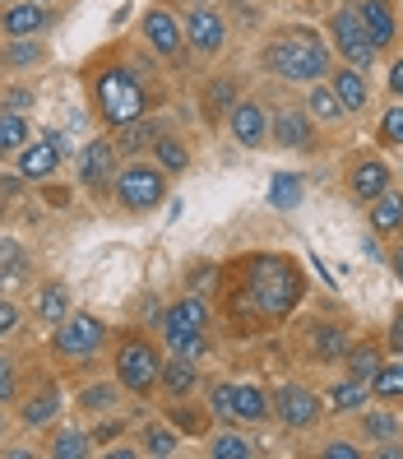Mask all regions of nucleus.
<instances>
[{"instance_id": "9", "label": "nucleus", "mask_w": 403, "mask_h": 459, "mask_svg": "<svg viewBox=\"0 0 403 459\" xmlns=\"http://www.w3.org/2000/svg\"><path fill=\"white\" fill-rule=\"evenodd\" d=\"M274 413L283 418V427H311L315 418H320V399L306 390V385H283L279 394H274Z\"/></svg>"}, {"instance_id": "20", "label": "nucleus", "mask_w": 403, "mask_h": 459, "mask_svg": "<svg viewBox=\"0 0 403 459\" xmlns=\"http://www.w3.org/2000/svg\"><path fill=\"white\" fill-rule=\"evenodd\" d=\"M232 413H236L241 422H264L269 413H274V399H269L260 385H236V394H232Z\"/></svg>"}, {"instance_id": "23", "label": "nucleus", "mask_w": 403, "mask_h": 459, "mask_svg": "<svg viewBox=\"0 0 403 459\" xmlns=\"http://www.w3.org/2000/svg\"><path fill=\"white\" fill-rule=\"evenodd\" d=\"M311 353L315 358H347V330L343 325H315L311 330Z\"/></svg>"}, {"instance_id": "28", "label": "nucleus", "mask_w": 403, "mask_h": 459, "mask_svg": "<svg viewBox=\"0 0 403 459\" xmlns=\"http://www.w3.org/2000/svg\"><path fill=\"white\" fill-rule=\"evenodd\" d=\"M306 107L320 117V121H339V117H347V107L339 102V93H334V84H320L315 79V89H311V98H306Z\"/></svg>"}, {"instance_id": "34", "label": "nucleus", "mask_w": 403, "mask_h": 459, "mask_svg": "<svg viewBox=\"0 0 403 459\" xmlns=\"http://www.w3.org/2000/svg\"><path fill=\"white\" fill-rule=\"evenodd\" d=\"M209 455H213V459H251L255 446H251V441H241V437H232V431H223V437H213V441H209Z\"/></svg>"}, {"instance_id": "17", "label": "nucleus", "mask_w": 403, "mask_h": 459, "mask_svg": "<svg viewBox=\"0 0 403 459\" xmlns=\"http://www.w3.org/2000/svg\"><path fill=\"white\" fill-rule=\"evenodd\" d=\"M347 181H353V195H357V200H371V204H375V200L390 191V168L375 163V158H366V163L353 168V177H347Z\"/></svg>"}, {"instance_id": "38", "label": "nucleus", "mask_w": 403, "mask_h": 459, "mask_svg": "<svg viewBox=\"0 0 403 459\" xmlns=\"http://www.w3.org/2000/svg\"><path fill=\"white\" fill-rule=\"evenodd\" d=\"M366 441H394L399 437V422L390 418V413H366Z\"/></svg>"}, {"instance_id": "18", "label": "nucleus", "mask_w": 403, "mask_h": 459, "mask_svg": "<svg viewBox=\"0 0 403 459\" xmlns=\"http://www.w3.org/2000/svg\"><path fill=\"white\" fill-rule=\"evenodd\" d=\"M47 29V10H42V0H23V5L5 10V33L10 38H33Z\"/></svg>"}, {"instance_id": "3", "label": "nucleus", "mask_w": 403, "mask_h": 459, "mask_svg": "<svg viewBox=\"0 0 403 459\" xmlns=\"http://www.w3.org/2000/svg\"><path fill=\"white\" fill-rule=\"evenodd\" d=\"M93 98H98V112H102L107 126L140 121L144 107H149L144 84H140V79H134L130 70H121V65H107V70L93 79Z\"/></svg>"}, {"instance_id": "31", "label": "nucleus", "mask_w": 403, "mask_h": 459, "mask_svg": "<svg viewBox=\"0 0 403 459\" xmlns=\"http://www.w3.org/2000/svg\"><path fill=\"white\" fill-rule=\"evenodd\" d=\"M38 316L51 320V325H61V320L70 316V292H65L61 283H51V288L42 292V302H38Z\"/></svg>"}, {"instance_id": "49", "label": "nucleus", "mask_w": 403, "mask_h": 459, "mask_svg": "<svg viewBox=\"0 0 403 459\" xmlns=\"http://www.w3.org/2000/svg\"><path fill=\"white\" fill-rule=\"evenodd\" d=\"M390 264H394V274L403 279V247H394V251H390Z\"/></svg>"}, {"instance_id": "27", "label": "nucleus", "mask_w": 403, "mask_h": 459, "mask_svg": "<svg viewBox=\"0 0 403 459\" xmlns=\"http://www.w3.org/2000/svg\"><path fill=\"white\" fill-rule=\"evenodd\" d=\"M153 153H158V168H163V172H185V168H191V149H185L176 134H158Z\"/></svg>"}, {"instance_id": "36", "label": "nucleus", "mask_w": 403, "mask_h": 459, "mask_svg": "<svg viewBox=\"0 0 403 459\" xmlns=\"http://www.w3.org/2000/svg\"><path fill=\"white\" fill-rule=\"evenodd\" d=\"M51 455L56 459H84L89 455V437L84 431H61V437L51 441Z\"/></svg>"}, {"instance_id": "35", "label": "nucleus", "mask_w": 403, "mask_h": 459, "mask_svg": "<svg viewBox=\"0 0 403 459\" xmlns=\"http://www.w3.org/2000/svg\"><path fill=\"white\" fill-rule=\"evenodd\" d=\"M371 390H375V399H403V362H399V367H381V371H375Z\"/></svg>"}, {"instance_id": "42", "label": "nucleus", "mask_w": 403, "mask_h": 459, "mask_svg": "<svg viewBox=\"0 0 403 459\" xmlns=\"http://www.w3.org/2000/svg\"><path fill=\"white\" fill-rule=\"evenodd\" d=\"M232 394H236V385H213L209 390V409L219 413V418H236L232 413Z\"/></svg>"}, {"instance_id": "40", "label": "nucleus", "mask_w": 403, "mask_h": 459, "mask_svg": "<svg viewBox=\"0 0 403 459\" xmlns=\"http://www.w3.org/2000/svg\"><path fill=\"white\" fill-rule=\"evenodd\" d=\"M5 61L10 65H33V61H42V47L33 38H14V47L5 51Z\"/></svg>"}, {"instance_id": "30", "label": "nucleus", "mask_w": 403, "mask_h": 459, "mask_svg": "<svg viewBox=\"0 0 403 459\" xmlns=\"http://www.w3.org/2000/svg\"><path fill=\"white\" fill-rule=\"evenodd\" d=\"M232 107H236V84L232 79H219V84L204 89V117L209 121H219L223 112H232Z\"/></svg>"}, {"instance_id": "41", "label": "nucleus", "mask_w": 403, "mask_h": 459, "mask_svg": "<svg viewBox=\"0 0 403 459\" xmlns=\"http://www.w3.org/2000/svg\"><path fill=\"white\" fill-rule=\"evenodd\" d=\"M381 144H399L403 149V107H390L381 121Z\"/></svg>"}, {"instance_id": "12", "label": "nucleus", "mask_w": 403, "mask_h": 459, "mask_svg": "<svg viewBox=\"0 0 403 459\" xmlns=\"http://www.w3.org/2000/svg\"><path fill=\"white\" fill-rule=\"evenodd\" d=\"M144 38L158 56H181V23L167 10H149L144 14Z\"/></svg>"}, {"instance_id": "37", "label": "nucleus", "mask_w": 403, "mask_h": 459, "mask_svg": "<svg viewBox=\"0 0 403 459\" xmlns=\"http://www.w3.org/2000/svg\"><path fill=\"white\" fill-rule=\"evenodd\" d=\"M112 403H116V385H89L79 394V409H89V413H107Z\"/></svg>"}, {"instance_id": "13", "label": "nucleus", "mask_w": 403, "mask_h": 459, "mask_svg": "<svg viewBox=\"0 0 403 459\" xmlns=\"http://www.w3.org/2000/svg\"><path fill=\"white\" fill-rule=\"evenodd\" d=\"M232 134H236V144H264L269 140V117H264V107L260 102H236L232 107Z\"/></svg>"}, {"instance_id": "39", "label": "nucleus", "mask_w": 403, "mask_h": 459, "mask_svg": "<svg viewBox=\"0 0 403 459\" xmlns=\"http://www.w3.org/2000/svg\"><path fill=\"white\" fill-rule=\"evenodd\" d=\"M144 450L158 455V459H167V455H176V437H172L167 427H149L144 431Z\"/></svg>"}, {"instance_id": "6", "label": "nucleus", "mask_w": 403, "mask_h": 459, "mask_svg": "<svg viewBox=\"0 0 403 459\" xmlns=\"http://www.w3.org/2000/svg\"><path fill=\"white\" fill-rule=\"evenodd\" d=\"M167 172L163 168H144V163H130L125 172H121V181H116V195H121V204L125 209H153V204H163V195H167V181H163Z\"/></svg>"}, {"instance_id": "16", "label": "nucleus", "mask_w": 403, "mask_h": 459, "mask_svg": "<svg viewBox=\"0 0 403 459\" xmlns=\"http://www.w3.org/2000/svg\"><path fill=\"white\" fill-rule=\"evenodd\" d=\"M56 163H61V140L51 134V140H42V144H33V149H23V153H19V177L42 181V177L56 172Z\"/></svg>"}, {"instance_id": "4", "label": "nucleus", "mask_w": 403, "mask_h": 459, "mask_svg": "<svg viewBox=\"0 0 403 459\" xmlns=\"http://www.w3.org/2000/svg\"><path fill=\"white\" fill-rule=\"evenodd\" d=\"M204 330H209V307L200 297H181L176 307L163 311V339L172 343L176 358H200L204 353Z\"/></svg>"}, {"instance_id": "29", "label": "nucleus", "mask_w": 403, "mask_h": 459, "mask_svg": "<svg viewBox=\"0 0 403 459\" xmlns=\"http://www.w3.org/2000/svg\"><path fill=\"white\" fill-rule=\"evenodd\" d=\"M269 204L274 209H297L302 204V177L297 172H279L274 186H269Z\"/></svg>"}, {"instance_id": "2", "label": "nucleus", "mask_w": 403, "mask_h": 459, "mask_svg": "<svg viewBox=\"0 0 403 459\" xmlns=\"http://www.w3.org/2000/svg\"><path fill=\"white\" fill-rule=\"evenodd\" d=\"M246 279H251L255 307H260L269 320L292 316V307L302 302V269L292 264L287 255H255L251 269H246Z\"/></svg>"}, {"instance_id": "25", "label": "nucleus", "mask_w": 403, "mask_h": 459, "mask_svg": "<svg viewBox=\"0 0 403 459\" xmlns=\"http://www.w3.org/2000/svg\"><path fill=\"white\" fill-rule=\"evenodd\" d=\"M385 367V358H381V348L375 343H357V348H347V376L353 381H375V371Z\"/></svg>"}, {"instance_id": "44", "label": "nucleus", "mask_w": 403, "mask_h": 459, "mask_svg": "<svg viewBox=\"0 0 403 459\" xmlns=\"http://www.w3.org/2000/svg\"><path fill=\"white\" fill-rule=\"evenodd\" d=\"M14 325H19V311H14L10 302H0V334H10Z\"/></svg>"}, {"instance_id": "24", "label": "nucleus", "mask_w": 403, "mask_h": 459, "mask_svg": "<svg viewBox=\"0 0 403 459\" xmlns=\"http://www.w3.org/2000/svg\"><path fill=\"white\" fill-rule=\"evenodd\" d=\"M56 413H61V390L56 385H42L29 403H23V422H29V427H42V422H51Z\"/></svg>"}, {"instance_id": "21", "label": "nucleus", "mask_w": 403, "mask_h": 459, "mask_svg": "<svg viewBox=\"0 0 403 459\" xmlns=\"http://www.w3.org/2000/svg\"><path fill=\"white\" fill-rule=\"evenodd\" d=\"M334 93H339V102L347 107V112H362L366 107V74H362V65H347V70H339L334 74Z\"/></svg>"}, {"instance_id": "8", "label": "nucleus", "mask_w": 403, "mask_h": 459, "mask_svg": "<svg viewBox=\"0 0 403 459\" xmlns=\"http://www.w3.org/2000/svg\"><path fill=\"white\" fill-rule=\"evenodd\" d=\"M102 348V325L93 316H65L56 330V353L61 358H93Z\"/></svg>"}, {"instance_id": "7", "label": "nucleus", "mask_w": 403, "mask_h": 459, "mask_svg": "<svg viewBox=\"0 0 403 459\" xmlns=\"http://www.w3.org/2000/svg\"><path fill=\"white\" fill-rule=\"evenodd\" d=\"M330 33H334V47L343 51L347 65H371V61H375V42H371V33H366L357 5H343V10L334 14V23H330Z\"/></svg>"}, {"instance_id": "5", "label": "nucleus", "mask_w": 403, "mask_h": 459, "mask_svg": "<svg viewBox=\"0 0 403 459\" xmlns=\"http://www.w3.org/2000/svg\"><path fill=\"white\" fill-rule=\"evenodd\" d=\"M158 371H163V362H158V348L149 339H125L121 343V353H116V381L130 394H149L158 385Z\"/></svg>"}, {"instance_id": "43", "label": "nucleus", "mask_w": 403, "mask_h": 459, "mask_svg": "<svg viewBox=\"0 0 403 459\" xmlns=\"http://www.w3.org/2000/svg\"><path fill=\"white\" fill-rule=\"evenodd\" d=\"M5 399H14V371H10V362L0 358V403Z\"/></svg>"}, {"instance_id": "48", "label": "nucleus", "mask_w": 403, "mask_h": 459, "mask_svg": "<svg viewBox=\"0 0 403 459\" xmlns=\"http://www.w3.org/2000/svg\"><path fill=\"white\" fill-rule=\"evenodd\" d=\"M33 102V93H23V89H14L10 93V112H23V107H29Z\"/></svg>"}, {"instance_id": "45", "label": "nucleus", "mask_w": 403, "mask_h": 459, "mask_svg": "<svg viewBox=\"0 0 403 459\" xmlns=\"http://www.w3.org/2000/svg\"><path fill=\"white\" fill-rule=\"evenodd\" d=\"M390 348H394V353L403 358V311L394 316V325H390Z\"/></svg>"}, {"instance_id": "14", "label": "nucleus", "mask_w": 403, "mask_h": 459, "mask_svg": "<svg viewBox=\"0 0 403 459\" xmlns=\"http://www.w3.org/2000/svg\"><path fill=\"white\" fill-rule=\"evenodd\" d=\"M112 168H116V144L112 140H93L84 149V158H79V181L102 186V181H112Z\"/></svg>"}, {"instance_id": "11", "label": "nucleus", "mask_w": 403, "mask_h": 459, "mask_svg": "<svg viewBox=\"0 0 403 459\" xmlns=\"http://www.w3.org/2000/svg\"><path fill=\"white\" fill-rule=\"evenodd\" d=\"M185 42H191L195 51H204V56H219L223 42H227L223 19L213 14V10H195L191 19H185Z\"/></svg>"}, {"instance_id": "10", "label": "nucleus", "mask_w": 403, "mask_h": 459, "mask_svg": "<svg viewBox=\"0 0 403 459\" xmlns=\"http://www.w3.org/2000/svg\"><path fill=\"white\" fill-rule=\"evenodd\" d=\"M269 134H274L279 149H311L315 134H311V117L302 107H283V112L269 121Z\"/></svg>"}, {"instance_id": "1", "label": "nucleus", "mask_w": 403, "mask_h": 459, "mask_svg": "<svg viewBox=\"0 0 403 459\" xmlns=\"http://www.w3.org/2000/svg\"><path fill=\"white\" fill-rule=\"evenodd\" d=\"M264 70H274L279 79H292V84H315V79L330 74V51L315 29L297 23V29H283V38L264 47Z\"/></svg>"}, {"instance_id": "50", "label": "nucleus", "mask_w": 403, "mask_h": 459, "mask_svg": "<svg viewBox=\"0 0 403 459\" xmlns=\"http://www.w3.org/2000/svg\"><path fill=\"white\" fill-rule=\"evenodd\" d=\"M0 431H5V418H0Z\"/></svg>"}, {"instance_id": "47", "label": "nucleus", "mask_w": 403, "mask_h": 459, "mask_svg": "<svg viewBox=\"0 0 403 459\" xmlns=\"http://www.w3.org/2000/svg\"><path fill=\"white\" fill-rule=\"evenodd\" d=\"M390 93L394 98H403V56L394 61V70H390Z\"/></svg>"}, {"instance_id": "19", "label": "nucleus", "mask_w": 403, "mask_h": 459, "mask_svg": "<svg viewBox=\"0 0 403 459\" xmlns=\"http://www.w3.org/2000/svg\"><path fill=\"white\" fill-rule=\"evenodd\" d=\"M158 134H163V126L140 117V121H125V126H116V140H112V144H116V153H140L144 144H149V149L158 144Z\"/></svg>"}, {"instance_id": "26", "label": "nucleus", "mask_w": 403, "mask_h": 459, "mask_svg": "<svg viewBox=\"0 0 403 459\" xmlns=\"http://www.w3.org/2000/svg\"><path fill=\"white\" fill-rule=\"evenodd\" d=\"M371 228H375V232H399V228H403V195H399V191H385L381 200H375Z\"/></svg>"}, {"instance_id": "46", "label": "nucleus", "mask_w": 403, "mask_h": 459, "mask_svg": "<svg viewBox=\"0 0 403 459\" xmlns=\"http://www.w3.org/2000/svg\"><path fill=\"white\" fill-rule=\"evenodd\" d=\"M325 459H362L353 446H343V441H334V446H325Z\"/></svg>"}, {"instance_id": "32", "label": "nucleus", "mask_w": 403, "mask_h": 459, "mask_svg": "<svg viewBox=\"0 0 403 459\" xmlns=\"http://www.w3.org/2000/svg\"><path fill=\"white\" fill-rule=\"evenodd\" d=\"M23 144H29V126H23V117H19V112L0 117V153H14V149H23Z\"/></svg>"}, {"instance_id": "33", "label": "nucleus", "mask_w": 403, "mask_h": 459, "mask_svg": "<svg viewBox=\"0 0 403 459\" xmlns=\"http://www.w3.org/2000/svg\"><path fill=\"white\" fill-rule=\"evenodd\" d=\"M330 403H334V413H353L366 403V381H347V385H334L330 390Z\"/></svg>"}, {"instance_id": "15", "label": "nucleus", "mask_w": 403, "mask_h": 459, "mask_svg": "<svg viewBox=\"0 0 403 459\" xmlns=\"http://www.w3.org/2000/svg\"><path fill=\"white\" fill-rule=\"evenodd\" d=\"M353 5H357V14H362V23H366L375 51L390 47V42H394V10H390V0H353Z\"/></svg>"}, {"instance_id": "22", "label": "nucleus", "mask_w": 403, "mask_h": 459, "mask_svg": "<svg viewBox=\"0 0 403 459\" xmlns=\"http://www.w3.org/2000/svg\"><path fill=\"white\" fill-rule=\"evenodd\" d=\"M158 381H163V390H167L172 399H185V394L195 390V362H191V358H172V362H163Z\"/></svg>"}]
</instances>
